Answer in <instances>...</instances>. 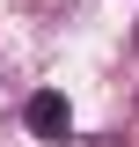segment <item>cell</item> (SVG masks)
Listing matches in <instances>:
<instances>
[{
	"mask_svg": "<svg viewBox=\"0 0 139 147\" xmlns=\"http://www.w3.org/2000/svg\"><path fill=\"white\" fill-rule=\"evenodd\" d=\"M59 147H124V140H117V132H66Z\"/></svg>",
	"mask_w": 139,
	"mask_h": 147,
	"instance_id": "7a4b0ae2",
	"label": "cell"
},
{
	"mask_svg": "<svg viewBox=\"0 0 139 147\" xmlns=\"http://www.w3.org/2000/svg\"><path fill=\"white\" fill-rule=\"evenodd\" d=\"M22 125H29L37 140H66V132H73V110H66L59 88H37L29 103H22Z\"/></svg>",
	"mask_w": 139,
	"mask_h": 147,
	"instance_id": "6da1fadb",
	"label": "cell"
}]
</instances>
